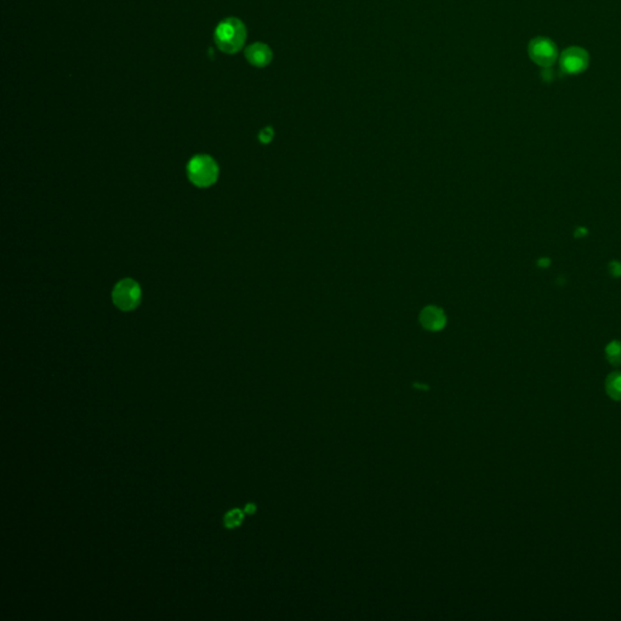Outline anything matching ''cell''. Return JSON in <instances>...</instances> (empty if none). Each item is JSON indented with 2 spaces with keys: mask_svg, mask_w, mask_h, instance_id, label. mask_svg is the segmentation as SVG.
<instances>
[{
  "mask_svg": "<svg viewBox=\"0 0 621 621\" xmlns=\"http://www.w3.org/2000/svg\"><path fill=\"white\" fill-rule=\"evenodd\" d=\"M217 47L226 54H235L244 45L246 27L239 19L230 17L217 26L214 34Z\"/></svg>",
  "mask_w": 621,
  "mask_h": 621,
  "instance_id": "obj_1",
  "label": "cell"
},
{
  "mask_svg": "<svg viewBox=\"0 0 621 621\" xmlns=\"http://www.w3.org/2000/svg\"><path fill=\"white\" fill-rule=\"evenodd\" d=\"M187 176L194 186L199 189H207L217 182L219 165L210 155H194L187 164Z\"/></svg>",
  "mask_w": 621,
  "mask_h": 621,
  "instance_id": "obj_2",
  "label": "cell"
},
{
  "mask_svg": "<svg viewBox=\"0 0 621 621\" xmlns=\"http://www.w3.org/2000/svg\"><path fill=\"white\" fill-rule=\"evenodd\" d=\"M142 290L140 284L132 278H125L118 282L112 292V300L119 310H135L141 302Z\"/></svg>",
  "mask_w": 621,
  "mask_h": 621,
  "instance_id": "obj_3",
  "label": "cell"
},
{
  "mask_svg": "<svg viewBox=\"0 0 621 621\" xmlns=\"http://www.w3.org/2000/svg\"><path fill=\"white\" fill-rule=\"evenodd\" d=\"M528 54L530 60L542 68H550L553 66L558 57L557 45L551 39L545 37L532 39L528 45Z\"/></svg>",
  "mask_w": 621,
  "mask_h": 621,
  "instance_id": "obj_4",
  "label": "cell"
},
{
  "mask_svg": "<svg viewBox=\"0 0 621 621\" xmlns=\"http://www.w3.org/2000/svg\"><path fill=\"white\" fill-rule=\"evenodd\" d=\"M588 65H590V55L583 47H568L562 52L560 57V70L569 76L583 73V71H586Z\"/></svg>",
  "mask_w": 621,
  "mask_h": 621,
  "instance_id": "obj_5",
  "label": "cell"
},
{
  "mask_svg": "<svg viewBox=\"0 0 621 621\" xmlns=\"http://www.w3.org/2000/svg\"><path fill=\"white\" fill-rule=\"evenodd\" d=\"M245 58L251 66L256 68H264L269 66L273 58L271 47L265 42H254L245 49Z\"/></svg>",
  "mask_w": 621,
  "mask_h": 621,
  "instance_id": "obj_6",
  "label": "cell"
},
{
  "mask_svg": "<svg viewBox=\"0 0 621 621\" xmlns=\"http://www.w3.org/2000/svg\"><path fill=\"white\" fill-rule=\"evenodd\" d=\"M420 320L423 327L431 331H438L443 329V327L446 325V315L443 313V310L437 307H426L421 313Z\"/></svg>",
  "mask_w": 621,
  "mask_h": 621,
  "instance_id": "obj_7",
  "label": "cell"
},
{
  "mask_svg": "<svg viewBox=\"0 0 621 621\" xmlns=\"http://www.w3.org/2000/svg\"><path fill=\"white\" fill-rule=\"evenodd\" d=\"M608 395L615 400H621V372H612L606 382Z\"/></svg>",
  "mask_w": 621,
  "mask_h": 621,
  "instance_id": "obj_8",
  "label": "cell"
},
{
  "mask_svg": "<svg viewBox=\"0 0 621 621\" xmlns=\"http://www.w3.org/2000/svg\"><path fill=\"white\" fill-rule=\"evenodd\" d=\"M243 518H244L243 511L239 508H233L231 511H228L223 518V526L228 529H233L240 526V523L243 522Z\"/></svg>",
  "mask_w": 621,
  "mask_h": 621,
  "instance_id": "obj_9",
  "label": "cell"
},
{
  "mask_svg": "<svg viewBox=\"0 0 621 621\" xmlns=\"http://www.w3.org/2000/svg\"><path fill=\"white\" fill-rule=\"evenodd\" d=\"M608 361L614 364V365H620L621 364V344L613 343L609 345L607 349Z\"/></svg>",
  "mask_w": 621,
  "mask_h": 621,
  "instance_id": "obj_10",
  "label": "cell"
},
{
  "mask_svg": "<svg viewBox=\"0 0 621 621\" xmlns=\"http://www.w3.org/2000/svg\"><path fill=\"white\" fill-rule=\"evenodd\" d=\"M259 139L260 141L262 142V143H269V142H271V140L273 139L272 127H265L264 130H261V132H260Z\"/></svg>",
  "mask_w": 621,
  "mask_h": 621,
  "instance_id": "obj_11",
  "label": "cell"
},
{
  "mask_svg": "<svg viewBox=\"0 0 621 621\" xmlns=\"http://www.w3.org/2000/svg\"><path fill=\"white\" fill-rule=\"evenodd\" d=\"M255 510H256V508H255L254 504H248L246 505V508H245L244 511L245 512L250 513V514H251V513L255 512Z\"/></svg>",
  "mask_w": 621,
  "mask_h": 621,
  "instance_id": "obj_12",
  "label": "cell"
}]
</instances>
